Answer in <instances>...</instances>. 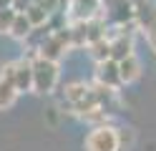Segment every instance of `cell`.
<instances>
[{"instance_id":"3","label":"cell","mask_w":156,"mask_h":151,"mask_svg":"<svg viewBox=\"0 0 156 151\" xmlns=\"http://www.w3.org/2000/svg\"><path fill=\"white\" fill-rule=\"evenodd\" d=\"M13 86L15 91H30L33 86V70H30V60H18L15 63V76H13Z\"/></svg>"},{"instance_id":"16","label":"cell","mask_w":156,"mask_h":151,"mask_svg":"<svg viewBox=\"0 0 156 151\" xmlns=\"http://www.w3.org/2000/svg\"><path fill=\"white\" fill-rule=\"evenodd\" d=\"M146 38H149V43H151V48L156 50V23H151L149 28H146Z\"/></svg>"},{"instance_id":"13","label":"cell","mask_w":156,"mask_h":151,"mask_svg":"<svg viewBox=\"0 0 156 151\" xmlns=\"http://www.w3.org/2000/svg\"><path fill=\"white\" fill-rule=\"evenodd\" d=\"M91 56L98 60H108L111 58V45H108V40L106 38H101V40H96V43H91Z\"/></svg>"},{"instance_id":"1","label":"cell","mask_w":156,"mask_h":151,"mask_svg":"<svg viewBox=\"0 0 156 151\" xmlns=\"http://www.w3.org/2000/svg\"><path fill=\"white\" fill-rule=\"evenodd\" d=\"M30 70H33V86H35V91L45 93V91H51L55 86V81H58V66L53 63V60H45L41 56H35L30 60Z\"/></svg>"},{"instance_id":"11","label":"cell","mask_w":156,"mask_h":151,"mask_svg":"<svg viewBox=\"0 0 156 151\" xmlns=\"http://www.w3.org/2000/svg\"><path fill=\"white\" fill-rule=\"evenodd\" d=\"M25 18H28V23H30L33 28H38V25H45L48 23V13H45V10L43 8H38V5H28L25 8V13H23Z\"/></svg>"},{"instance_id":"6","label":"cell","mask_w":156,"mask_h":151,"mask_svg":"<svg viewBox=\"0 0 156 151\" xmlns=\"http://www.w3.org/2000/svg\"><path fill=\"white\" fill-rule=\"evenodd\" d=\"M111 45V60H126L129 56H133V43H131V38H126V35H119L113 40V43H108Z\"/></svg>"},{"instance_id":"2","label":"cell","mask_w":156,"mask_h":151,"mask_svg":"<svg viewBox=\"0 0 156 151\" xmlns=\"http://www.w3.org/2000/svg\"><path fill=\"white\" fill-rule=\"evenodd\" d=\"M121 141H119V131L111 126H98L93 128L88 138H86V151H119Z\"/></svg>"},{"instance_id":"5","label":"cell","mask_w":156,"mask_h":151,"mask_svg":"<svg viewBox=\"0 0 156 151\" xmlns=\"http://www.w3.org/2000/svg\"><path fill=\"white\" fill-rule=\"evenodd\" d=\"M133 18L139 20L141 28H149L151 23H156V5H151L149 0H139V3H133Z\"/></svg>"},{"instance_id":"12","label":"cell","mask_w":156,"mask_h":151,"mask_svg":"<svg viewBox=\"0 0 156 151\" xmlns=\"http://www.w3.org/2000/svg\"><path fill=\"white\" fill-rule=\"evenodd\" d=\"M88 93H91V88H86V83H73V86L66 88V98L73 101V106L81 103L83 98H88Z\"/></svg>"},{"instance_id":"14","label":"cell","mask_w":156,"mask_h":151,"mask_svg":"<svg viewBox=\"0 0 156 151\" xmlns=\"http://www.w3.org/2000/svg\"><path fill=\"white\" fill-rule=\"evenodd\" d=\"M15 15L18 13H15L13 8H3V10H0V33H8V30H10Z\"/></svg>"},{"instance_id":"4","label":"cell","mask_w":156,"mask_h":151,"mask_svg":"<svg viewBox=\"0 0 156 151\" xmlns=\"http://www.w3.org/2000/svg\"><path fill=\"white\" fill-rule=\"evenodd\" d=\"M98 81H101V86L106 88H113V86H119L121 81H119V63L116 60H101L98 63Z\"/></svg>"},{"instance_id":"10","label":"cell","mask_w":156,"mask_h":151,"mask_svg":"<svg viewBox=\"0 0 156 151\" xmlns=\"http://www.w3.org/2000/svg\"><path fill=\"white\" fill-rule=\"evenodd\" d=\"M15 93H18L15 86H13L8 78L0 76V108H8V106H10L13 101H15Z\"/></svg>"},{"instance_id":"7","label":"cell","mask_w":156,"mask_h":151,"mask_svg":"<svg viewBox=\"0 0 156 151\" xmlns=\"http://www.w3.org/2000/svg\"><path fill=\"white\" fill-rule=\"evenodd\" d=\"M139 73H141V66L133 56H129L126 60H119V81L121 83H131L133 78H139Z\"/></svg>"},{"instance_id":"15","label":"cell","mask_w":156,"mask_h":151,"mask_svg":"<svg viewBox=\"0 0 156 151\" xmlns=\"http://www.w3.org/2000/svg\"><path fill=\"white\" fill-rule=\"evenodd\" d=\"M30 3H33V5H38V8H43L45 13L51 15L53 10H55V5H58V0H30Z\"/></svg>"},{"instance_id":"9","label":"cell","mask_w":156,"mask_h":151,"mask_svg":"<svg viewBox=\"0 0 156 151\" xmlns=\"http://www.w3.org/2000/svg\"><path fill=\"white\" fill-rule=\"evenodd\" d=\"M33 30V25L28 23V18L23 15V13H18L15 15V20H13V25H10V30H8V33L10 35H15V38H20V40H25L28 38V33H30Z\"/></svg>"},{"instance_id":"8","label":"cell","mask_w":156,"mask_h":151,"mask_svg":"<svg viewBox=\"0 0 156 151\" xmlns=\"http://www.w3.org/2000/svg\"><path fill=\"white\" fill-rule=\"evenodd\" d=\"M113 20L116 23H126V20H133V3L129 0H116L113 3Z\"/></svg>"}]
</instances>
